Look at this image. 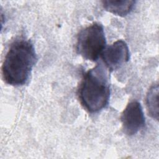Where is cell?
Segmentation results:
<instances>
[{
	"instance_id": "obj_1",
	"label": "cell",
	"mask_w": 159,
	"mask_h": 159,
	"mask_svg": "<svg viewBox=\"0 0 159 159\" xmlns=\"http://www.w3.org/2000/svg\"><path fill=\"white\" fill-rule=\"evenodd\" d=\"M36 61L32 43L25 39L15 40L10 45L2 63L3 80L12 86L26 84Z\"/></svg>"
},
{
	"instance_id": "obj_2",
	"label": "cell",
	"mask_w": 159,
	"mask_h": 159,
	"mask_svg": "<svg viewBox=\"0 0 159 159\" xmlns=\"http://www.w3.org/2000/svg\"><path fill=\"white\" fill-rule=\"evenodd\" d=\"M78 96L82 106L89 112L96 113L106 107L110 88L106 71L101 64L84 75Z\"/></svg>"
},
{
	"instance_id": "obj_3",
	"label": "cell",
	"mask_w": 159,
	"mask_h": 159,
	"mask_svg": "<svg viewBox=\"0 0 159 159\" xmlns=\"http://www.w3.org/2000/svg\"><path fill=\"white\" fill-rule=\"evenodd\" d=\"M106 40L102 25L94 22L80 31L77 37V53L87 60L94 61L106 48Z\"/></svg>"
},
{
	"instance_id": "obj_4",
	"label": "cell",
	"mask_w": 159,
	"mask_h": 159,
	"mask_svg": "<svg viewBox=\"0 0 159 159\" xmlns=\"http://www.w3.org/2000/svg\"><path fill=\"white\" fill-rule=\"evenodd\" d=\"M120 120L122 130L127 135H134L142 129L145 119L140 103L137 101L128 103L122 112Z\"/></svg>"
},
{
	"instance_id": "obj_5",
	"label": "cell",
	"mask_w": 159,
	"mask_h": 159,
	"mask_svg": "<svg viewBox=\"0 0 159 159\" xmlns=\"http://www.w3.org/2000/svg\"><path fill=\"white\" fill-rule=\"evenodd\" d=\"M101 57L109 70H116L129 61L130 53L128 45L125 41L118 40L106 47Z\"/></svg>"
},
{
	"instance_id": "obj_6",
	"label": "cell",
	"mask_w": 159,
	"mask_h": 159,
	"mask_svg": "<svg viewBox=\"0 0 159 159\" xmlns=\"http://www.w3.org/2000/svg\"><path fill=\"white\" fill-rule=\"evenodd\" d=\"M135 4V1L131 0H106L102 1L104 9L118 16L125 17L133 9Z\"/></svg>"
},
{
	"instance_id": "obj_7",
	"label": "cell",
	"mask_w": 159,
	"mask_h": 159,
	"mask_svg": "<svg viewBox=\"0 0 159 159\" xmlns=\"http://www.w3.org/2000/svg\"><path fill=\"white\" fill-rule=\"evenodd\" d=\"M158 84H153L148 89L146 96V106L151 117L158 120Z\"/></svg>"
}]
</instances>
